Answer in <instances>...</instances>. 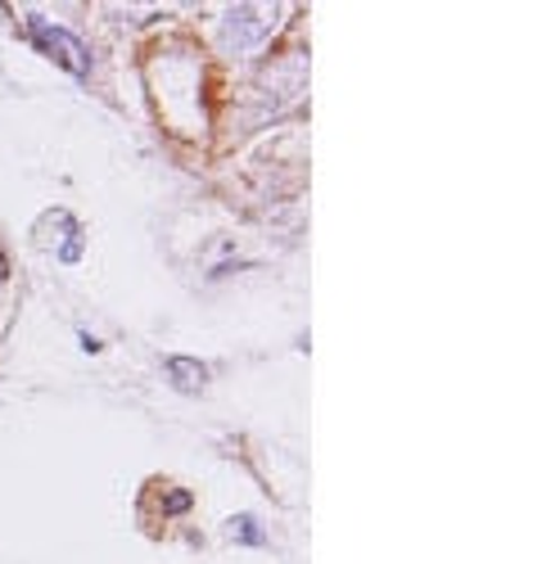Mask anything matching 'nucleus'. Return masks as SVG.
<instances>
[{"label":"nucleus","mask_w":542,"mask_h":564,"mask_svg":"<svg viewBox=\"0 0 542 564\" xmlns=\"http://www.w3.org/2000/svg\"><path fill=\"white\" fill-rule=\"evenodd\" d=\"M28 41L36 45V51H41L45 59H55L59 68H68L73 77H86V73H90V55H86V45H82L68 28H59V23H51V19L32 14V19H28Z\"/></svg>","instance_id":"nucleus-1"},{"label":"nucleus","mask_w":542,"mask_h":564,"mask_svg":"<svg viewBox=\"0 0 542 564\" xmlns=\"http://www.w3.org/2000/svg\"><path fill=\"white\" fill-rule=\"evenodd\" d=\"M253 14H258V10H236L231 19H226V32H221V36H226V45H231L236 55L253 51V45L271 32V23H267V19H253Z\"/></svg>","instance_id":"nucleus-2"},{"label":"nucleus","mask_w":542,"mask_h":564,"mask_svg":"<svg viewBox=\"0 0 542 564\" xmlns=\"http://www.w3.org/2000/svg\"><path fill=\"white\" fill-rule=\"evenodd\" d=\"M167 380H172V389H181V393H199L204 389V380H208V370L199 366V361H191V357H167Z\"/></svg>","instance_id":"nucleus-3"},{"label":"nucleus","mask_w":542,"mask_h":564,"mask_svg":"<svg viewBox=\"0 0 542 564\" xmlns=\"http://www.w3.org/2000/svg\"><path fill=\"white\" fill-rule=\"evenodd\" d=\"M231 538H240V542H249V546H262V542H267V533L258 529L253 514H240V520H231Z\"/></svg>","instance_id":"nucleus-4"},{"label":"nucleus","mask_w":542,"mask_h":564,"mask_svg":"<svg viewBox=\"0 0 542 564\" xmlns=\"http://www.w3.org/2000/svg\"><path fill=\"white\" fill-rule=\"evenodd\" d=\"M10 280V262H6V249H0V285Z\"/></svg>","instance_id":"nucleus-5"}]
</instances>
